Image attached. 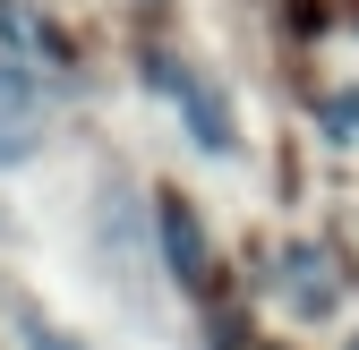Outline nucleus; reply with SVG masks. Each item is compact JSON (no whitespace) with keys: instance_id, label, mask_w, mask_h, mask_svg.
<instances>
[{"instance_id":"f257e3e1","label":"nucleus","mask_w":359,"mask_h":350,"mask_svg":"<svg viewBox=\"0 0 359 350\" xmlns=\"http://www.w3.org/2000/svg\"><path fill=\"white\" fill-rule=\"evenodd\" d=\"M163 256H171V274H189V290L214 282V265H205V231H197V214L180 205V197H163Z\"/></svg>"},{"instance_id":"f03ea898","label":"nucleus","mask_w":359,"mask_h":350,"mask_svg":"<svg viewBox=\"0 0 359 350\" xmlns=\"http://www.w3.org/2000/svg\"><path fill=\"white\" fill-rule=\"evenodd\" d=\"M154 77H163V85H171V103H180V111H189V120H197V137H205V146H231V120H222V111H214V103H205V85H197V77H189V69H171V60H163V69H154Z\"/></svg>"},{"instance_id":"7ed1b4c3","label":"nucleus","mask_w":359,"mask_h":350,"mask_svg":"<svg viewBox=\"0 0 359 350\" xmlns=\"http://www.w3.org/2000/svg\"><path fill=\"white\" fill-rule=\"evenodd\" d=\"M291 290H299L291 308L325 316V308H334V265H325V256H308V248H299V256H291Z\"/></svg>"},{"instance_id":"20e7f679","label":"nucleus","mask_w":359,"mask_h":350,"mask_svg":"<svg viewBox=\"0 0 359 350\" xmlns=\"http://www.w3.org/2000/svg\"><path fill=\"white\" fill-rule=\"evenodd\" d=\"M34 128H43V120H26V111L0 103V171H18V162L34 154Z\"/></svg>"},{"instance_id":"39448f33","label":"nucleus","mask_w":359,"mask_h":350,"mask_svg":"<svg viewBox=\"0 0 359 350\" xmlns=\"http://www.w3.org/2000/svg\"><path fill=\"white\" fill-rule=\"evenodd\" d=\"M34 350H77L69 333H52V325H34Z\"/></svg>"}]
</instances>
